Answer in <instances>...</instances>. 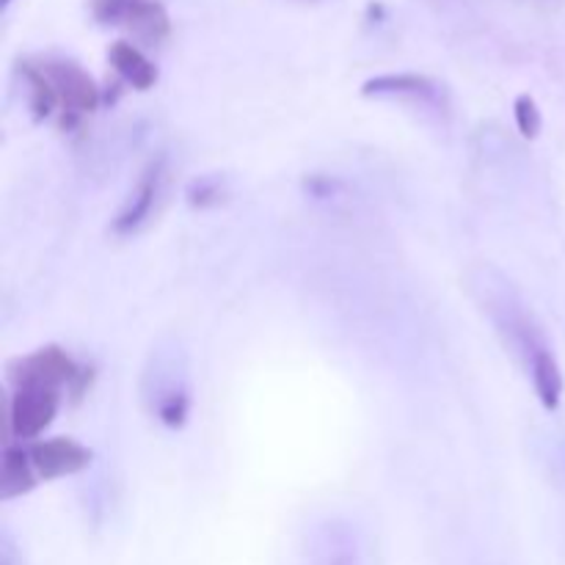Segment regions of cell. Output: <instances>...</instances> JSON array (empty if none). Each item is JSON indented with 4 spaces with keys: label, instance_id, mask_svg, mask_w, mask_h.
<instances>
[{
    "label": "cell",
    "instance_id": "8992f818",
    "mask_svg": "<svg viewBox=\"0 0 565 565\" xmlns=\"http://www.w3.org/2000/svg\"><path fill=\"white\" fill-rule=\"evenodd\" d=\"M364 97L379 99H408L423 108L434 110V114L445 116L450 110V94L439 81L428 75H417V72H397V75H379L370 77L362 86Z\"/></svg>",
    "mask_w": 565,
    "mask_h": 565
},
{
    "label": "cell",
    "instance_id": "7a4b0ae2",
    "mask_svg": "<svg viewBox=\"0 0 565 565\" xmlns=\"http://www.w3.org/2000/svg\"><path fill=\"white\" fill-rule=\"evenodd\" d=\"M143 412L163 428L180 430L191 417L193 379L191 356L177 337H160L143 359L138 379Z\"/></svg>",
    "mask_w": 565,
    "mask_h": 565
},
{
    "label": "cell",
    "instance_id": "2e32d148",
    "mask_svg": "<svg viewBox=\"0 0 565 565\" xmlns=\"http://www.w3.org/2000/svg\"><path fill=\"white\" fill-rule=\"evenodd\" d=\"M9 3H11V0H0V9L6 11V9H9Z\"/></svg>",
    "mask_w": 565,
    "mask_h": 565
},
{
    "label": "cell",
    "instance_id": "52a82bcc",
    "mask_svg": "<svg viewBox=\"0 0 565 565\" xmlns=\"http://www.w3.org/2000/svg\"><path fill=\"white\" fill-rule=\"evenodd\" d=\"M61 408V392L39 390V386H20L9 401V436L14 439H36L53 425Z\"/></svg>",
    "mask_w": 565,
    "mask_h": 565
},
{
    "label": "cell",
    "instance_id": "6da1fadb",
    "mask_svg": "<svg viewBox=\"0 0 565 565\" xmlns=\"http://www.w3.org/2000/svg\"><path fill=\"white\" fill-rule=\"evenodd\" d=\"M467 290L494 334L500 337L502 348L522 364L524 373H530L544 356L555 353L533 307L524 301L522 290L513 285L505 270L491 263L475 265L467 274Z\"/></svg>",
    "mask_w": 565,
    "mask_h": 565
},
{
    "label": "cell",
    "instance_id": "30bf717a",
    "mask_svg": "<svg viewBox=\"0 0 565 565\" xmlns=\"http://www.w3.org/2000/svg\"><path fill=\"white\" fill-rule=\"evenodd\" d=\"M318 550L326 565H362V550H359L356 533L345 522H326L318 530Z\"/></svg>",
    "mask_w": 565,
    "mask_h": 565
},
{
    "label": "cell",
    "instance_id": "277c9868",
    "mask_svg": "<svg viewBox=\"0 0 565 565\" xmlns=\"http://www.w3.org/2000/svg\"><path fill=\"white\" fill-rule=\"evenodd\" d=\"M36 66L53 88L61 125L75 127L83 116L94 114V108L99 105V88L81 64L66 58H44L36 61Z\"/></svg>",
    "mask_w": 565,
    "mask_h": 565
},
{
    "label": "cell",
    "instance_id": "5b68a950",
    "mask_svg": "<svg viewBox=\"0 0 565 565\" xmlns=\"http://www.w3.org/2000/svg\"><path fill=\"white\" fill-rule=\"evenodd\" d=\"M166 182H169V158L158 154V158L149 160V166L141 171L136 185H132L130 196L125 199L121 210L116 213L114 224H110L114 235L130 237L152 221V215L160 207V199H163Z\"/></svg>",
    "mask_w": 565,
    "mask_h": 565
},
{
    "label": "cell",
    "instance_id": "4fadbf2b",
    "mask_svg": "<svg viewBox=\"0 0 565 565\" xmlns=\"http://www.w3.org/2000/svg\"><path fill=\"white\" fill-rule=\"evenodd\" d=\"M226 196H230V182L221 174H202L185 188V202L193 210L218 207V204L226 202Z\"/></svg>",
    "mask_w": 565,
    "mask_h": 565
},
{
    "label": "cell",
    "instance_id": "8fae6325",
    "mask_svg": "<svg viewBox=\"0 0 565 565\" xmlns=\"http://www.w3.org/2000/svg\"><path fill=\"white\" fill-rule=\"evenodd\" d=\"M125 28L138 42L149 44V47H158V44L169 42L171 36L169 11L160 0H141L125 20Z\"/></svg>",
    "mask_w": 565,
    "mask_h": 565
},
{
    "label": "cell",
    "instance_id": "ba28073f",
    "mask_svg": "<svg viewBox=\"0 0 565 565\" xmlns=\"http://www.w3.org/2000/svg\"><path fill=\"white\" fill-rule=\"evenodd\" d=\"M28 456H31L39 480H58L92 467L94 452L83 447L81 441L58 436V439L36 441L33 447H28Z\"/></svg>",
    "mask_w": 565,
    "mask_h": 565
},
{
    "label": "cell",
    "instance_id": "5bb4252c",
    "mask_svg": "<svg viewBox=\"0 0 565 565\" xmlns=\"http://www.w3.org/2000/svg\"><path fill=\"white\" fill-rule=\"evenodd\" d=\"M513 119H516L519 132H522L524 138H530V141H533V138L541 136L544 116H541V108L535 105V99L530 97V94L516 97V103H513Z\"/></svg>",
    "mask_w": 565,
    "mask_h": 565
},
{
    "label": "cell",
    "instance_id": "9c48e42d",
    "mask_svg": "<svg viewBox=\"0 0 565 565\" xmlns=\"http://www.w3.org/2000/svg\"><path fill=\"white\" fill-rule=\"evenodd\" d=\"M108 61L116 70V75L125 83H130L138 92H149V88L158 83V66L141 53V47H136L132 42H114L108 50Z\"/></svg>",
    "mask_w": 565,
    "mask_h": 565
},
{
    "label": "cell",
    "instance_id": "7c38bea8",
    "mask_svg": "<svg viewBox=\"0 0 565 565\" xmlns=\"http://www.w3.org/2000/svg\"><path fill=\"white\" fill-rule=\"evenodd\" d=\"M36 480L39 475L25 447H6L3 469H0V497L14 500V497L28 494V491H33Z\"/></svg>",
    "mask_w": 565,
    "mask_h": 565
},
{
    "label": "cell",
    "instance_id": "9a60e30c",
    "mask_svg": "<svg viewBox=\"0 0 565 565\" xmlns=\"http://www.w3.org/2000/svg\"><path fill=\"white\" fill-rule=\"evenodd\" d=\"M138 3L141 0H88L94 20L103 22V25H125V20Z\"/></svg>",
    "mask_w": 565,
    "mask_h": 565
},
{
    "label": "cell",
    "instance_id": "3957f363",
    "mask_svg": "<svg viewBox=\"0 0 565 565\" xmlns=\"http://www.w3.org/2000/svg\"><path fill=\"white\" fill-rule=\"evenodd\" d=\"M9 381L14 390L20 386H39V390L83 392L88 381V370L81 367L64 348L44 345L28 356L14 359L9 364Z\"/></svg>",
    "mask_w": 565,
    "mask_h": 565
}]
</instances>
